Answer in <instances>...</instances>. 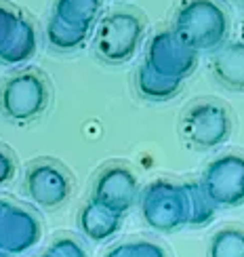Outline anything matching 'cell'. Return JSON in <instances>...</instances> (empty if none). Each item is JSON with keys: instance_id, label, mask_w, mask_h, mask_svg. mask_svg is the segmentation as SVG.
I'll use <instances>...</instances> for the list:
<instances>
[{"instance_id": "cell-13", "label": "cell", "mask_w": 244, "mask_h": 257, "mask_svg": "<svg viewBox=\"0 0 244 257\" xmlns=\"http://www.w3.org/2000/svg\"><path fill=\"white\" fill-rule=\"evenodd\" d=\"M210 72L221 87L244 93V42H227L215 51Z\"/></svg>"}, {"instance_id": "cell-12", "label": "cell", "mask_w": 244, "mask_h": 257, "mask_svg": "<svg viewBox=\"0 0 244 257\" xmlns=\"http://www.w3.org/2000/svg\"><path fill=\"white\" fill-rule=\"evenodd\" d=\"M120 223H122V213L101 205V202L95 198H91L87 205L82 207L80 215H78L80 232L93 242H103V240L112 238L114 234L120 230Z\"/></svg>"}, {"instance_id": "cell-3", "label": "cell", "mask_w": 244, "mask_h": 257, "mask_svg": "<svg viewBox=\"0 0 244 257\" xmlns=\"http://www.w3.org/2000/svg\"><path fill=\"white\" fill-rule=\"evenodd\" d=\"M143 221L156 232H175L187 226V196L183 184L158 179L147 184L139 196Z\"/></svg>"}, {"instance_id": "cell-9", "label": "cell", "mask_w": 244, "mask_h": 257, "mask_svg": "<svg viewBox=\"0 0 244 257\" xmlns=\"http://www.w3.org/2000/svg\"><path fill=\"white\" fill-rule=\"evenodd\" d=\"M26 196L42 209H57L68 200L72 181L68 171L53 160H40L30 165L24 177Z\"/></svg>"}, {"instance_id": "cell-2", "label": "cell", "mask_w": 244, "mask_h": 257, "mask_svg": "<svg viewBox=\"0 0 244 257\" xmlns=\"http://www.w3.org/2000/svg\"><path fill=\"white\" fill-rule=\"evenodd\" d=\"M143 40V19L133 11H114L95 28V51L108 63H124L135 57Z\"/></svg>"}, {"instance_id": "cell-19", "label": "cell", "mask_w": 244, "mask_h": 257, "mask_svg": "<svg viewBox=\"0 0 244 257\" xmlns=\"http://www.w3.org/2000/svg\"><path fill=\"white\" fill-rule=\"evenodd\" d=\"M105 257H166V251L152 240H135L114 247Z\"/></svg>"}, {"instance_id": "cell-23", "label": "cell", "mask_w": 244, "mask_h": 257, "mask_svg": "<svg viewBox=\"0 0 244 257\" xmlns=\"http://www.w3.org/2000/svg\"><path fill=\"white\" fill-rule=\"evenodd\" d=\"M42 257H49V255H42Z\"/></svg>"}, {"instance_id": "cell-11", "label": "cell", "mask_w": 244, "mask_h": 257, "mask_svg": "<svg viewBox=\"0 0 244 257\" xmlns=\"http://www.w3.org/2000/svg\"><path fill=\"white\" fill-rule=\"evenodd\" d=\"M139 196V181L126 165H108L95 179L93 198L118 213L129 211Z\"/></svg>"}, {"instance_id": "cell-14", "label": "cell", "mask_w": 244, "mask_h": 257, "mask_svg": "<svg viewBox=\"0 0 244 257\" xmlns=\"http://www.w3.org/2000/svg\"><path fill=\"white\" fill-rule=\"evenodd\" d=\"M135 84H137L139 95L147 101H168L183 89V80L166 78L162 74H158L156 70H152L145 61L137 68Z\"/></svg>"}, {"instance_id": "cell-6", "label": "cell", "mask_w": 244, "mask_h": 257, "mask_svg": "<svg viewBox=\"0 0 244 257\" xmlns=\"http://www.w3.org/2000/svg\"><path fill=\"white\" fill-rule=\"evenodd\" d=\"M200 184L215 207L231 209L244 205V156L229 152L210 160Z\"/></svg>"}, {"instance_id": "cell-22", "label": "cell", "mask_w": 244, "mask_h": 257, "mask_svg": "<svg viewBox=\"0 0 244 257\" xmlns=\"http://www.w3.org/2000/svg\"><path fill=\"white\" fill-rule=\"evenodd\" d=\"M231 5H236V7H240V9H244V0H229Z\"/></svg>"}, {"instance_id": "cell-21", "label": "cell", "mask_w": 244, "mask_h": 257, "mask_svg": "<svg viewBox=\"0 0 244 257\" xmlns=\"http://www.w3.org/2000/svg\"><path fill=\"white\" fill-rule=\"evenodd\" d=\"M17 173V165H15V158L13 154L9 152V148L5 146L3 148V152H0V184H9L11 179L15 177Z\"/></svg>"}, {"instance_id": "cell-7", "label": "cell", "mask_w": 244, "mask_h": 257, "mask_svg": "<svg viewBox=\"0 0 244 257\" xmlns=\"http://www.w3.org/2000/svg\"><path fill=\"white\" fill-rule=\"evenodd\" d=\"M145 63L166 78L183 80L198 66V51L187 47L173 30L156 32L147 42Z\"/></svg>"}, {"instance_id": "cell-5", "label": "cell", "mask_w": 244, "mask_h": 257, "mask_svg": "<svg viewBox=\"0 0 244 257\" xmlns=\"http://www.w3.org/2000/svg\"><path fill=\"white\" fill-rule=\"evenodd\" d=\"M51 103L49 82L34 70L17 72L3 84V112L13 122H30L47 112Z\"/></svg>"}, {"instance_id": "cell-8", "label": "cell", "mask_w": 244, "mask_h": 257, "mask_svg": "<svg viewBox=\"0 0 244 257\" xmlns=\"http://www.w3.org/2000/svg\"><path fill=\"white\" fill-rule=\"evenodd\" d=\"M38 34L21 11L3 5L0 9V59L5 66H24L36 55Z\"/></svg>"}, {"instance_id": "cell-1", "label": "cell", "mask_w": 244, "mask_h": 257, "mask_svg": "<svg viewBox=\"0 0 244 257\" xmlns=\"http://www.w3.org/2000/svg\"><path fill=\"white\" fill-rule=\"evenodd\" d=\"M173 32L194 51H219L229 32V15L219 0H183L173 17Z\"/></svg>"}, {"instance_id": "cell-15", "label": "cell", "mask_w": 244, "mask_h": 257, "mask_svg": "<svg viewBox=\"0 0 244 257\" xmlns=\"http://www.w3.org/2000/svg\"><path fill=\"white\" fill-rule=\"evenodd\" d=\"M103 9V0H55L53 15L70 26L89 28L95 24Z\"/></svg>"}, {"instance_id": "cell-16", "label": "cell", "mask_w": 244, "mask_h": 257, "mask_svg": "<svg viewBox=\"0 0 244 257\" xmlns=\"http://www.w3.org/2000/svg\"><path fill=\"white\" fill-rule=\"evenodd\" d=\"M47 42L53 51L59 53H70L84 47V42L89 38V28H80V26H70L66 21L57 19L55 15H51L49 24H47Z\"/></svg>"}, {"instance_id": "cell-20", "label": "cell", "mask_w": 244, "mask_h": 257, "mask_svg": "<svg viewBox=\"0 0 244 257\" xmlns=\"http://www.w3.org/2000/svg\"><path fill=\"white\" fill-rule=\"evenodd\" d=\"M49 257H87L82 244L70 236H61L49 247Z\"/></svg>"}, {"instance_id": "cell-10", "label": "cell", "mask_w": 244, "mask_h": 257, "mask_svg": "<svg viewBox=\"0 0 244 257\" xmlns=\"http://www.w3.org/2000/svg\"><path fill=\"white\" fill-rule=\"evenodd\" d=\"M40 240V221L15 202H0V251L3 257L19 255Z\"/></svg>"}, {"instance_id": "cell-4", "label": "cell", "mask_w": 244, "mask_h": 257, "mask_svg": "<svg viewBox=\"0 0 244 257\" xmlns=\"http://www.w3.org/2000/svg\"><path fill=\"white\" fill-rule=\"evenodd\" d=\"M181 135L198 150H215L231 137V114L217 99H200L181 116Z\"/></svg>"}, {"instance_id": "cell-17", "label": "cell", "mask_w": 244, "mask_h": 257, "mask_svg": "<svg viewBox=\"0 0 244 257\" xmlns=\"http://www.w3.org/2000/svg\"><path fill=\"white\" fill-rule=\"evenodd\" d=\"M183 188H185L187 213H189L187 226L202 228V226H206V223H210L217 207L213 205V200L208 198L202 184H200V181H187V184H183Z\"/></svg>"}, {"instance_id": "cell-18", "label": "cell", "mask_w": 244, "mask_h": 257, "mask_svg": "<svg viewBox=\"0 0 244 257\" xmlns=\"http://www.w3.org/2000/svg\"><path fill=\"white\" fill-rule=\"evenodd\" d=\"M208 257H244V230L223 228L213 234Z\"/></svg>"}]
</instances>
